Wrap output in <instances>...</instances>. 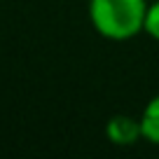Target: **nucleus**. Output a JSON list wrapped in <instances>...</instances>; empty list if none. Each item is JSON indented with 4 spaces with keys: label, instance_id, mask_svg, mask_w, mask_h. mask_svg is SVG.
I'll return each instance as SVG.
<instances>
[{
    "label": "nucleus",
    "instance_id": "nucleus-2",
    "mask_svg": "<svg viewBox=\"0 0 159 159\" xmlns=\"http://www.w3.org/2000/svg\"><path fill=\"white\" fill-rule=\"evenodd\" d=\"M105 138L110 145L117 148H131L138 140H143V131H140V119L131 117V115H112L105 122L103 129Z\"/></svg>",
    "mask_w": 159,
    "mask_h": 159
},
{
    "label": "nucleus",
    "instance_id": "nucleus-3",
    "mask_svg": "<svg viewBox=\"0 0 159 159\" xmlns=\"http://www.w3.org/2000/svg\"><path fill=\"white\" fill-rule=\"evenodd\" d=\"M138 119H140L143 140L159 148V94H154L152 98L145 103V108L140 110Z\"/></svg>",
    "mask_w": 159,
    "mask_h": 159
},
{
    "label": "nucleus",
    "instance_id": "nucleus-1",
    "mask_svg": "<svg viewBox=\"0 0 159 159\" xmlns=\"http://www.w3.org/2000/svg\"><path fill=\"white\" fill-rule=\"evenodd\" d=\"M148 0H89V24L103 40L126 42L143 33Z\"/></svg>",
    "mask_w": 159,
    "mask_h": 159
},
{
    "label": "nucleus",
    "instance_id": "nucleus-4",
    "mask_svg": "<svg viewBox=\"0 0 159 159\" xmlns=\"http://www.w3.org/2000/svg\"><path fill=\"white\" fill-rule=\"evenodd\" d=\"M143 33L148 38H152L154 42H159V0H152L145 12V21H143Z\"/></svg>",
    "mask_w": 159,
    "mask_h": 159
}]
</instances>
